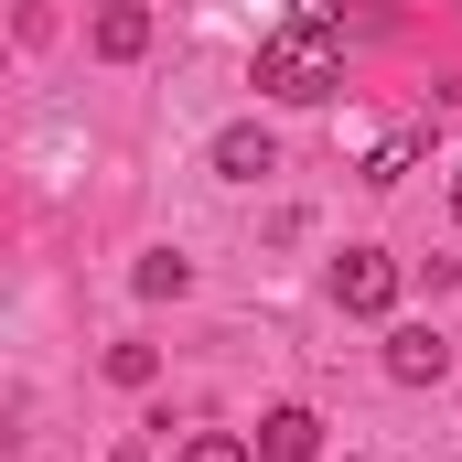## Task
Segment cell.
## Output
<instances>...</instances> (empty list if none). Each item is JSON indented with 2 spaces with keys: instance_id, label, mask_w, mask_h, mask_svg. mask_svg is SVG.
Instances as JSON below:
<instances>
[{
  "instance_id": "obj_1",
  "label": "cell",
  "mask_w": 462,
  "mask_h": 462,
  "mask_svg": "<svg viewBox=\"0 0 462 462\" xmlns=\"http://www.w3.org/2000/svg\"><path fill=\"white\" fill-rule=\"evenodd\" d=\"M345 87V54H334V32H301V22H280L269 43H258V97H280V108H323Z\"/></svg>"
},
{
  "instance_id": "obj_2",
  "label": "cell",
  "mask_w": 462,
  "mask_h": 462,
  "mask_svg": "<svg viewBox=\"0 0 462 462\" xmlns=\"http://www.w3.org/2000/svg\"><path fill=\"white\" fill-rule=\"evenodd\" d=\"M334 301L365 312V323H387V312H398V258H387V247H345V258H334Z\"/></svg>"
},
{
  "instance_id": "obj_3",
  "label": "cell",
  "mask_w": 462,
  "mask_h": 462,
  "mask_svg": "<svg viewBox=\"0 0 462 462\" xmlns=\"http://www.w3.org/2000/svg\"><path fill=\"white\" fill-rule=\"evenodd\" d=\"M452 376V345L430 323H387V387H441Z\"/></svg>"
},
{
  "instance_id": "obj_4",
  "label": "cell",
  "mask_w": 462,
  "mask_h": 462,
  "mask_svg": "<svg viewBox=\"0 0 462 462\" xmlns=\"http://www.w3.org/2000/svg\"><path fill=\"white\" fill-rule=\"evenodd\" d=\"M216 172H226V183H258V172H280V140H269L258 118H226V129H216Z\"/></svg>"
},
{
  "instance_id": "obj_5",
  "label": "cell",
  "mask_w": 462,
  "mask_h": 462,
  "mask_svg": "<svg viewBox=\"0 0 462 462\" xmlns=\"http://www.w3.org/2000/svg\"><path fill=\"white\" fill-rule=\"evenodd\" d=\"M247 452L258 462H323V420H312V409H269Z\"/></svg>"
},
{
  "instance_id": "obj_6",
  "label": "cell",
  "mask_w": 462,
  "mask_h": 462,
  "mask_svg": "<svg viewBox=\"0 0 462 462\" xmlns=\"http://www.w3.org/2000/svg\"><path fill=\"white\" fill-rule=\"evenodd\" d=\"M87 43H97L108 65H140V54H151V11H140V0H108V11L87 22Z\"/></svg>"
},
{
  "instance_id": "obj_7",
  "label": "cell",
  "mask_w": 462,
  "mask_h": 462,
  "mask_svg": "<svg viewBox=\"0 0 462 462\" xmlns=\"http://www.w3.org/2000/svg\"><path fill=\"white\" fill-rule=\"evenodd\" d=\"M420 151H430V129H387V140L365 151V183H376V194H387V183H409V172H420Z\"/></svg>"
},
{
  "instance_id": "obj_8",
  "label": "cell",
  "mask_w": 462,
  "mask_h": 462,
  "mask_svg": "<svg viewBox=\"0 0 462 462\" xmlns=\"http://www.w3.org/2000/svg\"><path fill=\"white\" fill-rule=\"evenodd\" d=\"M129 291H140V301H183V291H194V258H172V247H151V258L129 269Z\"/></svg>"
},
{
  "instance_id": "obj_9",
  "label": "cell",
  "mask_w": 462,
  "mask_h": 462,
  "mask_svg": "<svg viewBox=\"0 0 462 462\" xmlns=\"http://www.w3.org/2000/svg\"><path fill=\"white\" fill-rule=\"evenodd\" d=\"M108 376H118V387H151V376H162V355H151V345H108Z\"/></svg>"
},
{
  "instance_id": "obj_10",
  "label": "cell",
  "mask_w": 462,
  "mask_h": 462,
  "mask_svg": "<svg viewBox=\"0 0 462 462\" xmlns=\"http://www.w3.org/2000/svg\"><path fill=\"white\" fill-rule=\"evenodd\" d=\"M183 462H258V452H247L236 430H194V441H183Z\"/></svg>"
},
{
  "instance_id": "obj_11",
  "label": "cell",
  "mask_w": 462,
  "mask_h": 462,
  "mask_svg": "<svg viewBox=\"0 0 462 462\" xmlns=\"http://www.w3.org/2000/svg\"><path fill=\"white\" fill-rule=\"evenodd\" d=\"M452 216H462V172H452Z\"/></svg>"
},
{
  "instance_id": "obj_12",
  "label": "cell",
  "mask_w": 462,
  "mask_h": 462,
  "mask_svg": "<svg viewBox=\"0 0 462 462\" xmlns=\"http://www.w3.org/2000/svg\"><path fill=\"white\" fill-rule=\"evenodd\" d=\"M0 54H11V43H0Z\"/></svg>"
}]
</instances>
